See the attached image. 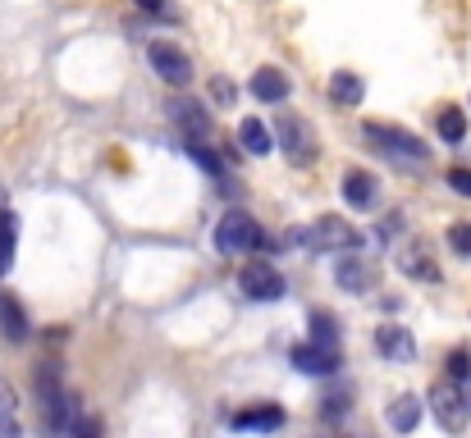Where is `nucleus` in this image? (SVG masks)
<instances>
[{"label": "nucleus", "instance_id": "f257e3e1", "mask_svg": "<svg viewBox=\"0 0 471 438\" xmlns=\"http://www.w3.org/2000/svg\"><path fill=\"white\" fill-rule=\"evenodd\" d=\"M298 242H302V251H311V256H334V251L357 247V229L344 224L339 214H320V219H311V224L298 233Z\"/></svg>", "mask_w": 471, "mask_h": 438}, {"label": "nucleus", "instance_id": "f3484780", "mask_svg": "<svg viewBox=\"0 0 471 438\" xmlns=\"http://www.w3.org/2000/svg\"><path fill=\"white\" fill-rule=\"evenodd\" d=\"M280 137H284V146H289V156H293L298 165L316 156V151H311V132H307V128H302V123H298L293 114H284V119H280Z\"/></svg>", "mask_w": 471, "mask_h": 438}, {"label": "nucleus", "instance_id": "4468645a", "mask_svg": "<svg viewBox=\"0 0 471 438\" xmlns=\"http://www.w3.org/2000/svg\"><path fill=\"white\" fill-rule=\"evenodd\" d=\"M329 96L339 101V105H348V110H357L362 101H366V83H362V73H348V68H339L329 78Z\"/></svg>", "mask_w": 471, "mask_h": 438}, {"label": "nucleus", "instance_id": "20e7f679", "mask_svg": "<svg viewBox=\"0 0 471 438\" xmlns=\"http://www.w3.org/2000/svg\"><path fill=\"white\" fill-rule=\"evenodd\" d=\"M430 411H435V420L444 429H453V433L466 429V420H471V388L457 384V379H439L430 388Z\"/></svg>", "mask_w": 471, "mask_h": 438}, {"label": "nucleus", "instance_id": "cd10ccee", "mask_svg": "<svg viewBox=\"0 0 471 438\" xmlns=\"http://www.w3.org/2000/svg\"><path fill=\"white\" fill-rule=\"evenodd\" d=\"M344 411H348V397H325V406H320V415H325V420L344 415Z\"/></svg>", "mask_w": 471, "mask_h": 438}, {"label": "nucleus", "instance_id": "39448f33", "mask_svg": "<svg viewBox=\"0 0 471 438\" xmlns=\"http://www.w3.org/2000/svg\"><path fill=\"white\" fill-rule=\"evenodd\" d=\"M238 287L247 292L252 302H280L284 297V274L271 265V260H252V265H243V274H238Z\"/></svg>", "mask_w": 471, "mask_h": 438}, {"label": "nucleus", "instance_id": "393cba45", "mask_svg": "<svg viewBox=\"0 0 471 438\" xmlns=\"http://www.w3.org/2000/svg\"><path fill=\"white\" fill-rule=\"evenodd\" d=\"M457 196H471V169H448V178H444Z\"/></svg>", "mask_w": 471, "mask_h": 438}, {"label": "nucleus", "instance_id": "412c9836", "mask_svg": "<svg viewBox=\"0 0 471 438\" xmlns=\"http://www.w3.org/2000/svg\"><path fill=\"white\" fill-rule=\"evenodd\" d=\"M439 137H444V141H462V137H466V114H462L457 105H444V110H439Z\"/></svg>", "mask_w": 471, "mask_h": 438}, {"label": "nucleus", "instance_id": "4be33fe9", "mask_svg": "<svg viewBox=\"0 0 471 438\" xmlns=\"http://www.w3.org/2000/svg\"><path fill=\"white\" fill-rule=\"evenodd\" d=\"M183 151H188V160H197V165H201V169H207V174H216V178L225 174V165H220V160H216V156L207 151V141H188V146H183Z\"/></svg>", "mask_w": 471, "mask_h": 438}, {"label": "nucleus", "instance_id": "1a4fd4ad", "mask_svg": "<svg viewBox=\"0 0 471 438\" xmlns=\"http://www.w3.org/2000/svg\"><path fill=\"white\" fill-rule=\"evenodd\" d=\"M375 347H380V356L393 360V365H408V360L417 356V338H412V329H402V324L375 329Z\"/></svg>", "mask_w": 471, "mask_h": 438}, {"label": "nucleus", "instance_id": "9d476101", "mask_svg": "<svg viewBox=\"0 0 471 438\" xmlns=\"http://www.w3.org/2000/svg\"><path fill=\"white\" fill-rule=\"evenodd\" d=\"M289 92H293V83H289L284 68H256L252 73V96L261 105H280V101H289Z\"/></svg>", "mask_w": 471, "mask_h": 438}, {"label": "nucleus", "instance_id": "ddd939ff", "mask_svg": "<svg viewBox=\"0 0 471 438\" xmlns=\"http://www.w3.org/2000/svg\"><path fill=\"white\" fill-rule=\"evenodd\" d=\"M238 146H243L247 156H271L275 151V132L265 128L261 119H243L238 123Z\"/></svg>", "mask_w": 471, "mask_h": 438}, {"label": "nucleus", "instance_id": "aec40b11", "mask_svg": "<svg viewBox=\"0 0 471 438\" xmlns=\"http://www.w3.org/2000/svg\"><path fill=\"white\" fill-rule=\"evenodd\" d=\"M311 342L339 347V320H334L329 311H316V315H311Z\"/></svg>", "mask_w": 471, "mask_h": 438}, {"label": "nucleus", "instance_id": "2eb2a0df", "mask_svg": "<svg viewBox=\"0 0 471 438\" xmlns=\"http://www.w3.org/2000/svg\"><path fill=\"white\" fill-rule=\"evenodd\" d=\"M170 119H174V123L188 132V141H201V137L211 132V119L201 114L197 105H188V101H170Z\"/></svg>", "mask_w": 471, "mask_h": 438}, {"label": "nucleus", "instance_id": "dca6fc26", "mask_svg": "<svg viewBox=\"0 0 471 438\" xmlns=\"http://www.w3.org/2000/svg\"><path fill=\"white\" fill-rule=\"evenodd\" d=\"M344 196H348L353 210H371L375 205V178L366 169H348L344 174Z\"/></svg>", "mask_w": 471, "mask_h": 438}, {"label": "nucleus", "instance_id": "a878e982", "mask_svg": "<svg viewBox=\"0 0 471 438\" xmlns=\"http://www.w3.org/2000/svg\"><path fill=\"white\" fill-rule=\"evenodd\" d=\"M211 96H216L220 105H234V96H238V92H234V83H225V78H216V83H211Z\"/></svg>", "mask_w": 471, "mask_h": 438}, {"label": "nucleus", "instance_id": "b1692460", "mask_svg": "<svg viewBox=\"0 0 471 438\" xmlns=\"http://www.w3.org/2000/svg\"><path fill=\"white\" fill-rule=\"evenodd\" d=\"M448 379H457V384H466V379H471V351H462V347H457V351L448 356Z\"/></svg>", "mask_w": 471, "mask_h": 438}, {"label": "nucleus", "instance_id": "bb28decb", "mask_svg": "<svg viewBox=\"0 0 471 438\" xmlns=\"http://www.w3.org/2000/svg\"><path fill=\"white\" fill-rule=\"evenodd\" d=\"M74 438H101V424H97L92 415H88V420L78 415V420H74Z\"/></svg>", "mask_w": 471, "mask_h": 438}, {"label": "nucleus", "instance_id": "6ab92c4d", "mask_svg": "<svg viewBox=\"0 0 471 438\" xmlns=\"http://www.w3.org/2000/svg\"><path fill=\"white\" fill-rule=\"evenodd\" d=\"M0 324H5V333L19 342V338H28V315H23V306L14 302V297H0Z\"/></svg>", "mask_w": 471, "mask_h": 438}, {"label": "nucleus", "instance_id": "7ed1b4c3", "mask_svg": "<svg viewBox=\"0 0 471 438\" xmlns=\"http://www.w3.org/2000/svg\"><path fill=\"white\" fill-rule=\"evenodd\" d=\"M265 242L261 224L247 214V210H225V219L216 224V251L220 256H247Z\"/></svg>", "mask_w": 471, "mask_h": 438}, {"label": "nucleus", "instance_id": "0eeeda50", "mask_svg": "<svg viewBox=\"0 0 471 438\" xmlns=\"http://www.w3.org/2000/svg\"><path fill=\"white\" fill-rule=\"evenodd\" d=\"M375 278H380V269H375V260L371 256H339V265H334V283H339L344 292H371L375 287Z\"/></svg>", "mask_w": 471, "mask_h": 438}, {"label": "nucleus", "instance_id": "a211bd4d", "mask_svg": "<svg viewBox=\"0 0 471 438\" xmlns=\"http://www.w3.org/2000/svg\"><path fill=\"white\" fill-rule=\"evenodd\" d=\"M14 251H19V214L5 210L0 214V274L14 269Z\"/></svg>", "mask_w": 471, "mask_h": 438}, {"label": "nucleus", "instance_id": "c756f323", "mask_svg": "<svg viewBox=\"0 0 471 438\" xmlns=\"http://www.w3.org/2000/svg\"><path fill=\"white\" fill-rule=\"evenodd\" d=\"M138 10H147V14H170V0H133Z\"/></svg>", "mask_w": 471, "mask_h": 438}, {"label": "nucleus", "instance_id": "6e6552de", "mask_svg": "<svg viewBox=\"0 0 471 438\" xmlns=\"http://www.w3.org/2000/svg\"><path fill=\"white\" fill-rule=\"evenodd\" d=\"M339 365H344L339 347H325V342H298L293 347V370H302V375H334Z\"/></svg>", "mask_w": 471, "mask_h": 438}, {"label": "nucleus", "instance_id": "9b49d317", "mask_svg": "<svg viewBox=\"0 0 471 438\" xmlns=\"http://www.w3.org/2000/svg\"><path fill=\"white\" fill-rule=\"evenodd\" d=\"M421 411H426V402H421L417 393H398V397L389 402V429H393V433H412V429L421 424Z\"/></svg>", "mask_w": 471, "mask_h": 438}, {"label": "nucleus", "instance_id": "f03ea898", "mask_svg": "<svg viewBox=\"0 0 471 438\" xmlns=\"http://www.w3.org/2000/svg\"><path fill=\"white\" fill-rule=\"evenodd\" d=\"M366 137L380 146L384 156H393L398 165H426L430 160V146L417 137V132H408V128H398V123H366Z\"/></svg>", "mask_w": 471, "mask_h": 438}, {"label": "nucleus", "instance_id": "423d86ee", "mask_svg": "<svg viewBox=\"0 0 471 438\" xmlns=\"http://www.w3.org/2000/svg\"><path fill=\"white\" fill-rule=\"evenodd\" d=\"M147 59H152V68H156L161 83H170V87H188L192 83V59L174 41H152L147 46Z\"/></svg>", "mask_w": 471, "mask_h": 438}, {"label": "nucleus", "instance_id": "5701e85b", "mask_svg": "<svg viewBox=\"0 0 471 438\" xmlns=\"http://www.w3.org/2000/svg\"><path fill=\"white\" fill-rule=\"evenodd\" d=\"M448 247H453V256H471V224H462V219H457V224H448Z\"/></svg>", "mask_w": 471, "mask_h": 438}, {"label": "nucleus", "instance_id": "c85d7f7f", "mask_svg": "<svg viewBox=\"0 0 471 438\" xmlns=\"http://www.w3.org/2000/svg\"><path fill=\"white\" fill-rule=\"evenodd\" d=\"M14 429H19V424H14V415H10V402L0 397V433H10V438H14Z\"/></svg>", "mask_w": 471, "mask_h": 438}, {"label": "nucleus", "instance_id": "f8f14e48", "mask_svg": "<svg viewBox=\"0 0 471 438\" xmlns=\"http://www.w3.org/2000/svg\"><path fill=\"white\" fill-rule=\"evenodd\" d=\"M229 424L243 429V433H271V429L284 424V411L280 406H252V411H238Z\"/></svg>", "mask_w": 471, "mask_h": 438}]
</instances>
